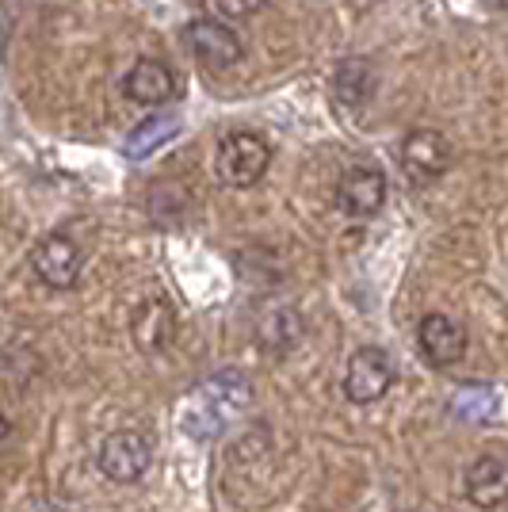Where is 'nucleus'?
Wrapping results in <instances>:
<instances>
[{
  "label": "nucleus",
  "mask_w": 508,
  "mask_h": 512,
  "mask_svg": "<svg viewBox=\"0 0 508 512\" xmlns=\"http://www.w3.org/2000/svg\"><path fill=\"white\" fill-rule=\"evenodd\" d=\"M272 165V146L253 130H233L214 150V172L226 188H253Z\"/></svg>",
  "instance_id": "nucleus-1"
},
{
  "label": "nucleus",
  "mask_w": 508,
  "mask_h": 512,
  "mask_svg": "<svg viewBox=\"0 0 508 512\" xmlns=\"http://www.w3.org/2000/svg\"><path fill=\"white\" fill-rule=\"evenodd\" d=\"M394 379H398V363L386 348H379V344L356 348L348 356V367H344V398L356 406H375L390 394Z\"/></svg>",
  "instance_id": "nucleus-2"
},
{
  "label": "nucleus",
  "mask_w": 508,
  "mask_h": 512,
  "mask_svg": "<svg viewBox=\"0 0 508 512\" xmlns=\"http://www.w3.org/2000/svg\"><path fill=\"white\" fill-rule=\"evenodd\" d=\"M96 467L107 482L115 486H134L146 478V470L153 467V448L142 432L134 428H115L107 432L100 451H96Z\"/></svg>",
  "instance_id": "nucleus-3"
},
{
  "label": "nucleus",
  "mask_w": 508,
  "mask_h": 512,
  "mask_svg": "<svg viewBox=\"0 0 508 512\" xmlns=\"http://www.w3.org/2000/svg\"><path fill=\"white\" fill-rule=\"evenodd\" d=\"M184 43H188L191 58L203 65V69H233V65L245 58V43L241 35L233 31L230 20H218V16H203V20H191L184 27Z\"/></svg>",
  "instance_id": "nucleus-4"
},
{
  "label": "nucleus",
  "mask_w": 508,
  "mask_h": 512,
  "mask_svg": "<svg viewBox=\"0 0 508 512\" xmlns=\"http://www.w3.org/2000/svg\"><path fill=\"white\" fill-rule=\"evenodd\" d=\"M31 268H35L39 283H46L50 291H69L81 279L85 253H81V245L69 234H46L31 249Z\"/></svg>",
  "instance_id": "nucleus-5"
},
{
  "label": "nucleus",
  "mask_w": 508,
  "mask_h": 512,
  "mask_svg": "<svg viewBox=\"0 0 508 512\" xmlns=\"http://www.w3.org/2000/svg\"><path fill=\"white\" fill-rule=\"evenodd\" d=\"M398 161L409 180L417 184H432L451 169V142H447L440 130H409L398 146Z\"/></svg>",
  "instance_id": "nucleus-6"
},
{
  "label": "nucleus",
  "mask_w": 508,
  "mask_h": 512,
  "mask_svg": "<svg viewBox=\"0 0 508 512\" xmlns=\"http://www.w3.org/2000/svg\"><path fill=\"white\" fill-rule=\"evenodd\" d=\"M466 325L451 314H424L421 325H417V348L428 367L436 371H447L466 356Z\"/></svg>",
  "instance_id": "nucleus-7"
},
{
  "label": "nucleus",
  "mask_w": 508,
  "mask_h": 512,
  "mask_svg": "<svg viewBox=\"0 0 508 512\" xmlns=\"http://www.w3.org/2000/svg\"><path fill=\"white\" fill-rule=\"evenodd\" d=\"M337 207L348 218H375L386 207V176L371 165H352L337 180Z\"/></svg>",
  "instance_id": "nucleus-8"
},
{
  "label": "nucleus",
  "mask_w": 508,
  "mask_h": 512,
  "mask_svg": "<svg viewBox=\"0 0 508 512\" xmlns=\"http://www.w3.org/2000/svg\"><path fill=\"white\" fill-rule=\"evenodd\" d=\"M463 493L474 509L493 512L508 501V463L501 455H478L463 470Z\"/></svg>",
  "instance_id": "nucleus-9"
},
{
  "label": "nucleus",
  "mask_w": 508,
  "mask_h": 512,
  "mask_svg": "<svg viewBox=\"0 0 508 512\" xmlns=\"http://www.w3.org/2000/svg\"><path fill=\"white\" fill-rule=\"evenodd\" d=\"M123 92H127L130 104H142V107H161L180 96V77L172 73L165 62H138L123 77Z\"/></svg>",
  "instance_id": "nucleus-10"
},
{
  "label": "nucleus",
  "mask_w": 508,
  "mask_h": 512,
  "mask_svg": "<svg viewBox=\"0 0 508 512\" xmlns=\"http://www.w3.org/2000/svg\"><path fill=\"white\" fill-rule=\"evenodd\" d=\"M130 337L142 352H165L176 337V310L165 299H146L134 310L130 321Z\"/></svg>",
  "instance_id": "nucleus-11"
},
{
  "label": "nucleus",
  "mask_w": 508,
  "mask_h": 512,
  "mask_svg": "<svg viewBox=\"0 0 508 512\" xmlns=\"http://www.w3.org/2000/svg\"><path fill=\"white\" fill-rule=\"evenodd\" d=\"M337 100L348 107H363L371 96H375V88H379V73H375V65L367 62V58H344L337 69Z\"/></svg>",
  "instance_id": "nucleus-12"
},
{
  "label": "nucleus",
  "mask_w": 508,
  "mask_h": 512,
  "mask_svg": "<svg viewBox=\"0 0 508 512\" xmlns=\"http://www.w3.org/2000/svg\"><path fill=\"white\" fill-rule=\"evenodd\" d=\"M176 130H180V123L172 115H149L127 134V157H149L157 146H165Z\"/></svg>",
  "instance_id": "nucleus-13"
},
{
  "label": "nucleus",
  "mask_w": 508,
  "mask_h": 512,
  "mask_svg": "<svg viewBox=\"0 0 508 512\" xmlns=\"http://www.w3.org/2000/svg\"><path fill=\"white\" fill-rule=\"evenodd\" d=\"M298 333H302V321L291 310H279V314H272V318L260 325V341L268 344L272 352H287L298 341Z\"/></svg>",
  "instance_id": "nucleus-14"
},
{
  "label": "nucleus",
  "mask_w": 508,
  "mask_h": 512,
  "mask_svg": "<svg viewBox=\"0 0 508 512\" xmlns=\"http://www.w3.org/2000/svg\"><path fill=\"white\" fill-rule=\"evenodd\" d=\"M214 8V16L218 20H230V23H237V20H249V16H256L268 0H207Z\"/></svg>",
  "instance_id": "nucleus-15"
},
{
  "label": "nucleus",
  "mask_w": 508,
  "mask_h": 512,
  "mask_svg": "<svg viewBox=\"0 0 508 512\" xmlns=\"http://www.w3.org/2000/svg\"><path fill=\"white\" fill-rule=\"evenodd\" d=\"M8 440H12V425H8V417L0 413V455L8 451Z\"/></svg>",
  "instance_id": "nucleus-16"
},
{
  "label": "nucleus",
  "mask_w": 508,
  "mask_h": 512,
  "mask_svg": "<svg viewBox=\"0 0 508 512\" xmlns=\"http://www.w3.org/2000/svg\"><path fill=\"white\" fill-rule=\"evenodd\" d=\"M497 4H501V8H505V12H508V0H497Z\"/></svg>",
  "instance_id": "nucleus-17"
}]
</instances>
